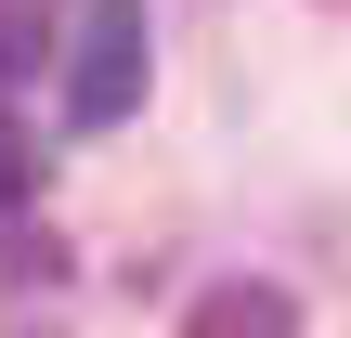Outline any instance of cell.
Masks as SVG:
<instances>
[{"label": "cell", "instance_id": "1", "mask_svg": "<svg viewBox=\"0 0 351 338\" xmlns=\"http://www.w3.org/2000/svg\"><path fill=\"white\" fill-rule=\"evenodd\" d=\"M143 78H156V26H143V0H91L78 39H65V117H78V130H117V117L143 104Z\"/></svg>", "mask_w": 351, "mask_h": 338}, {"label": "cell", "instance_id": "2", "mask_svg": "<svg viewBox=\"0 0 351 338\" xmlns=\"http://www.w3.org/2000/svg\"><path fill=\"white\" fill-rule=\"evenodd\" d=\"M182 338H300V300H287V287H261V274H221V287H195Z\"/></svg>", "mask_w": 351, "mask_h": 338}, {"label": "cell", "instance_id": "3", "mask_svg": "<svg viewBox=\"0 0 351 338\" xmlns=\"http://www.w3.org/2000/svg\"><path fill=\"white\" fill-rule=\"evenodd\" d=\"M26 195H39V143L0 117V208H26Z\"/></svg>", "mask_w": 351, "mask_h": 338}, {"label": "cell", "instance_id": "4", "mask_svg": "<svg viewBox=\"0 0 351 338\" xmlns=\"http://www.w3.org/2000/svg\"><path fill=\"white\" fill-rule=\"evenodd\" d=\"M26 65H39V26H13V13H0V78H26Z\"/></svg>", "mask_w": 351, "mask_h": 338}]
</instances>
